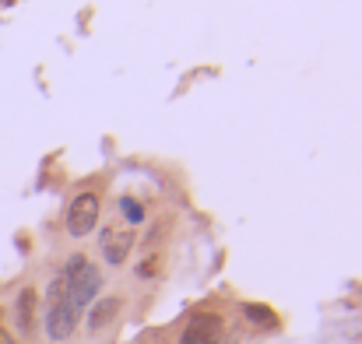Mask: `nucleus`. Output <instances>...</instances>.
Segmentation results:
<instances>
[{
    "instance_id": "1",
    "label": "nucleus",
    "mask_w": 362,
    "mask_h": 344,
    "mask_svg": "<svg viewBox=\"0 0 362 344\" xmlns=\"http://www.w3.org/2000/svg\"><path fill=\"white\" fill-rule=\"evenodd\" d=\"M64 288H67V302L81 313L85 306H92V299L99 295V288H103V274H99V267H92L81 253L78 256H71L67 260V267H64Z\"/></svg>"
},
{
    "instance_id": "2",
    "label": "nucleus",
    "mask_w": 362,
    "mask_h": 344,
    "mask_svg": "<svg viewBox=\"0 0 362 344\" xmlns=\"http://www.w3.org/2000/svg\"><path fill=\"white\" fill-rule=\"evenodd\" d=\"M78 316H81V313L67 302L64 278L57 274L53 285H49V292H46V334H49L53 341H67V338L74 334V327H78Z\"/></svg>"
},
{
    "instance_id": "3",
    "label": "nucleus",
    "mask_w": 362,
    "mask_h": 344,
    "mask_svg": "<svg viewBox=\"0 0 362 344\" xmlns=\"http://www.w3.org/2000/svg\"><path fill=\"white\" fill-rule=\"evenodd\" d=\"M95 222H99V197L95 194H78L67 208V232L74 239H81V235H88L95 229Z\"/></svg>"
},
{
    "instance_id": "4",
    "label": "nucleus",
    "mask_w": 362,
    "mask_h": 344,
    "mask_svg": "<svg viewBox=\"0 0 362 344\" xmlns=\"http://www.w3.org/2000/svg\"><path fill=\"white\" fill-rule=\"evenodd\" d=\"M218 334H222V320L215 313H197L183 327L180 344H218Z\"/></svg>"
},
{
    "instance_id": "5",
    "label": "nucleus",
    "mask_w": 362,
    "mask_h": 344,
    "mask_svg": "<svg viewBox=\"0 0 362 344\" xmlns=\"http://www.w3.org/2000/svg\"><path fill=\"white\" fill-rule=\"evenodd\" d=\"M103 256L113 263V267H120L123 260L130 256V246H134V235L130 232H117V229H106L103 232Z\"/></svg>"
},
{
    "instance_id": "6",
    "label": "nucleus",
    "mask_w": 362,
    "mask_h": 344,
    "mask_svg": "<svg viewBox=\"0 0 362 344\" xmlns=\"http://www.w3.org/2000/svg\"><path fill=\"white\" fill-rule=\"evenodd\" d=\"M14 320H18V331H21V334H32V327H35V292H32V288H21V292H18Z\"/></svg>"
},
{
    "instance_id": "7",
    "label": "nucleus",
    "mask_w": 362,
    "mask_h": 344,
    "mask_svg": "<svg viewBox=\"0 0 362 344\" xmlns=\"http://www.w3.org/2000/svg\"><path fill=\"white\" fill-rule=\"evenodd\" d=\"M117 313H120V299H103V302H95V309L88 316V327L92 331H103L106 324H113Z\"/></svg>"
},
{
    "instance_id": "8",
    "label": "nucleus",
    "mask_w": 362,
    "mask_h": 344,
    "mask_svg": "<svg viewBox=\"0 0 362 344\" xmlns=\"http://www.w3.org/2000/svg\"><path fill=\"white\" fill-rule=\"evenodd\" d=\"M243 316H246L250 324H257V327H274V313H271L267 306L246 302V306H243Z\"/></svg>"
},
{
    "instance_id": "9",
    "label": "nucleus",
    "mask_w": 362,
    "mask_h": 344,
    "mask_svg": "<svg viewBox=\"0 0 362 344\" xmlns=\"http://www.w3.org/2000/svg\"><path fill=\"white\" fill-rule=\"evenodd\" d=\"M120 211H123V218H127L130 225L144 222V208H141L137 201H130V197H123V201H120Z\"/></svg>"
},
{
    "instance_id": "10",
    "label": "nucleus",
    "mask_w": 362,
    "mask_h": 344,
    "mask_svg": "<svg viewBox=\"0 0 362 344\" xmlns=\"http://www.w3.org/2000/svg\"><path fill=\"white\" fill-rule=\"evenodd\" d=\"M0 344H4V341H0Z\"/></svg>"
}]
</instances>
